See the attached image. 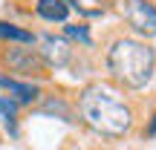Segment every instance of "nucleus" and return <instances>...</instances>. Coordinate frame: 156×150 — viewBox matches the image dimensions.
Segmentation results:
<instances>
[{
  "label": "nucleus",
  "instance_id": "nucleus-1",
  "mask_svg": "<svg viewBox=\"0 0 156 150\" xmlns=\"http://www.w3.org/2000/svg\"><path fill=\"white\" fill-rule=\"evenodd\" d=\"M78 110H81V118L87 127H93L101 136H110V139L124 136L130 130V124H133L130 107L119 98V92L101 87V84H93V87H87L81 92Z\"/></svg>",
  "mask_w": 156,
  "mask_h": 150
},
{
  "label": "nucleus",
  "instance_id": "nucleus-2",
  "mask_svg": "<svg viewBox=\"0 0 156 150\" xmlns=\"http://www.w3.org/2000/svg\"><path fill=\"white\" fill-rule=\"evenodd\" d=\"M107 69L119 84L130 89H142L153 78L156 69V55L147 44L133 38H119L107 52Z\"/></svg>",
  "mask_w": 156,
  "mask_h": 150
},
{
  "label": "nucleus",
  "instance_id": "nucleus-3",
  "mask_svg": "<svg viewBox=\"0 0 156 150\" xmlns=\"http://www.w3.org/2000/svg\"><path fill=\"white\" fill-rule=\"evenodd\" d=\"M124 17L139 35H156V6L151 0H124Z\"/></svg>",
  "mask_w": 156,
  "mask_h": 150
},
{
  "label": "nucleus",
  "instance_id": "nucleus-4",
  "mask_svg": "<svg viewBox=\"0 0 156 150\" xmlns=\"http://www.w3.org/2000/svg\"><path fill=\"white\" fill-rule=\"evenodd\" d=\"M38 58L49 67H67L69 58H73V49L64 38H55V35H44L41 38V49H38Z\"/></svg>",
  "mask_w": 156,
  "mask_h": 150
},
{
  "label": "nucleus",
  "instance_id": "nucleus-5",
  "mask_svg": "<svg viewBox=\"0 0 156 150\" xmlns=\"http://www.w3.org/2000/svg\"><path fill=\"white\" fill-rule=\"evenodd\" d=\"M6 64H9V69H15L20 75H38L41 67H44L38 52H32V49H9L6 52Z\"/></svg>",
  "mask_w": 156,
  "mask_h": 150
},
{
  "label": "nucleus",
  "instance_id": "nucleus-6",
  "mask_svg": "<svg viewBox=\"0 0 156 150\" xmlns=\"http://www.w3.org/2000/svg\"><path fill=\"white\" fill-rule=\"evenodd\" d=\"M38 15L44 20H67L69 6L64 0H38Z\"/></svg>",
  "mask_w": 156,
  "mask_h": 150
},
{
  "label": "nucleus",
  "instance_id": "nucleus-7",
  "mask_svg": "<svg viewBox=\"0 0 156 150\" xmlns=\"http://www.w3.org/2000/svg\"><path fill=\"white\" fill-rule=\"evenodd\" d=\"M0 38H9V40H20V44H32L35 35L26 32V29H17L12 23H0Z\"/></svg>",
  "mask_w": 156,
  "mask_h": 150
},
{
  "label": "nucleus",
  "instance_id": "nucleus-8",
  "mask_svg": "<svg viewBox=\"0 0 156 150\" xmlns=\"http://www.w3.org/2000/svg\"><path fill=\"white\" fill-rule=\"evenodd\" d=\"M6 89H12L20 101H32L35 95H38V87H32V84H17V81H9Z\"/></svg>",
  "mask_w": 156,
  "mask_h": 150
},
{
  "label": "nucleus",
  "instance_id": "nucleus-9",
  "mask_svg": "<svg viewBox=\"0 0 156 150\" xmlns=\"http://www.w3.org/2000/svg\"><path fill=\"white\" fill-rule=\"evenodd\" d=\"M67 35H69V38H78L81 44H90V32H87V26H81V23L67 26Z\"/></svg>",
  "mask_w": 156,
  "mask_h": 150
},
{
  "label": "nucleus",
  "instance_id": "nucleus-10",
  "mask_svg": "<svg viewBox=\"0 0 156 150\" xmlns=\"http://www.w3.org/2000/svg\"><path fill=\"white\" fill-rule=\"evenodd\" d=\"M44 110H46V113H61L64 121H73V118H69V110H67V104H64V101H46Z\"/></svg>",
  "mask_w": 156,
  "mask_h": 150
},
{
  "label": "nucleus",
  "instance_id": "nucleus-11",
  "mask_svg": "<svg viewBox=\"0 0 156 150\" xmlns=\"http://www.w3.org/2000/svg\"><path fill=\"white\" fill-rule=\"evenodd\" d=\"M15 110H17V104H15V101H9V98H0V113H3L6 118H12V116H15Z\"/></svg>",
  "mask_w": 156,
  "mask_h": 150
},
{
  "label": "nucleus",
  "instance_id": "nucleus-12",
  "mask_svg": "<svg viewBox=\"0 0 156 150\" xmlns=\"http://www.w3.org/2000/svg\"><path fill=\"white\" fill-rule=\"evenodd\" d=\"M151 136H156V118H153V124H151V130H147Z\"/></svg>",
  "mask_w": 156,
  "mask_h": 150
}]
</instances>
